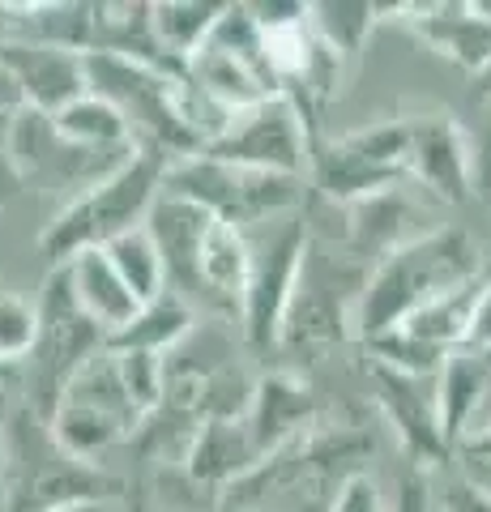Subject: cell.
I'll return each mask as SVG.
<instances>
[{
    "label": "cell",
    "instance_id": "obj_31",
    "mask_svg": "<svg viewBox=\"0 0 491 512\" xmlns=\"http://www.w3.org/2000/svg\"><path fill=\"white\" fill-rule=\"evenodd\" d=\"M466 350H491V274L483 278L479 299H474V316H470Z\"/></svg>",
    "mask_w": 491,
    "mask_h": 512
},
{
    "label": "cell",
    "instance_id": "obj_36",
    "mask_svg": "<svg viewBox=\"0 0 491 512\" xmlns=\"http://www.w3.org/2000/svg\"><path fill=\"white\" fill-rule=\"evenodd\" d=\"M56 512H116L112 500H86V504H69V508H56Z\"/></svg>",
    "mask_w": 491,
    "mask_h": 512
},
{
    "label": "cell",
    "instance_id": "obj_27",
    "mask_svg": "<svg viewBox=\"0 0 491 512\" xmlns=\"http://www.w3.org/2000/svg\"><path fill=\"white\" fill-rule=\"evenodd\" d=\"M445 470L462 478L470 491H479L483 500H491V423L449 448Z\"/></svg>",
    "mask_w": 491,
    "mask_h": 512
},
{
    "label": "cell",
    "instance_id": "obj_24",
    "mask_svg": "<svg viewBox=\"0 0 491 512\" xmlns=\"http://www.w3.org/2000/svg\"><path fill=\"white\" fill-rule=\"evenodd\" d=\"M103 256L112 261V269L120 274V282L133 291L137 303H150L154 295L167 291V278H163V256H158L154 239L146 235V227H133L124 231L120 239L103 248Z\"/></svg>",
    "mask_w": 491,
    "mask_h": 512
},
{
    "label": "cell",
    "instance_id": "obj_19",
    "mask_svg": "<svg viewBox=\"0 0 491 512\" xmlns=\"http://www.w3.org/2000/svg\"><path fill=\"white\" fill-rule=\"evenodd\" d=\"M487 274H491V269H487ZM487 274H483V278H487ZM483 278H474V282L457 286V291H449V295H440V299H432V303H423V308H419V312H410L398 329L406 333V338H415L419 346H427L432 355H440V359H449L453 350H466V333H470L474 299H479Z\"/></svg>",
    "mask_w": 491,
    "mask_h": 512
},
{
    "label": "cell",
    "instance_id": "obj_3",
    "mask_svg": "<svg viewBox=\"0 0 491 512\" xmlns=\"http://www.w3.org/2000/svg\"><path fill=\"white\" fill-rule=\"evenodd\" d=\"M167 158L154 150H137L120 171H112L107 180H99L90 192H82L77 201L60 205L56 218L39 235L43 261L60 269L65 261L82 252H99L124 231H133L146 222L154 197L163 192Z\"/></svg>",
    "mask_w": 491,
    "mask_h": 512
},
{
    "label": "cell",
    "instance_id": "obj_20",
    "mask_svg": "<svg viewBox=\"0 0 491 512\" xmlns=\"http://www.w3.org/2000/svg\"><path fill=\"white\" fill-rule=\"evenodd\" d=\"M0 13H18L0 30L5 39L69 47L82 56L94 43V5H0Z\"/></svg>",
    "mask_w": 491,
    "mask_h": 512
},
{
    "label": "cell",
    "instance_id": "obj_6",
    "mask_svg": "<svg viewBox=\"0 0 491 512\" xmlns=\"http://www.w3.org/2000/svg\"><path fill=\"white\" fill-rule=\"evenodd\" d=\"M308 252V210L287 214L261 227H248V286L240 303V338L248 350H274L282 338V320H287L295 278Z\"/></svg>",
    "mask_w": 491,
    "mask_h": 512
},
{
    "label": "cell",
    "instance_id": "obj_25",
    "mask_svg": "<svg viewBox=\"0 0 491 512\" xmlns=\"http://www.w3.org/2000/svg\"><path fill=\"white\" fill-rule=\"evenodd\" d=\"M30 342H35V303L0 282V359L22 363Z\"/></svg>",
    "mask_w": 491,
    "mask_h": 512
},
{
    "label": "cell",
    "instance_id": "obj_33",
    "mask_svg": "<svg viewBox=\"0 0 491 512\" xmlns=\"http://www.w3.org/2000/svg\"><path fill=\"white\" fill-rule=\"evenodd\" d=\"M18 384H22L18 363L0 359V402H13V397H18Z\"/></svg>",
    "mask_w": 491,
    "mask_h": 512
},
{
    "label": "cell",
    "instance_id": "obj_32",
    "mask_svg": "<svg viewBox=\"0 0 491 512\" xmlns=\"http://www.w3.org/2000/svg\"><path fill=\"white\" fill-rule=\"evenodd\" d=\"M13 111H22V94H18V82H13L9 64L0 60V120H9Z\"/></svg>",
    "mask_w": 491,
    "mask_h": 512
},
{
    "label": "cell",
    "instance_id": "obj_2",
    "mask_svg": "<svg viewBox=\"0 0 491 512\" xmlns=\"http://www.w3.org/2000/svg\"><path fill=\"white\" fill-rule=\"evenodd\" d=\"M120 478L73 457L52 423L13 397L0 431V512H56L86 500H116Z\"/></svg>",
    "mask_w": 491,
    "mask_h": 512
},
{
    "label": "cell",
    "instance_id": "obj_29",
    "mask_svg": "<svg viewBox=\"0 0 491 512\" xmlns=\"http://www.w3.org/2000/svg\"><path fill=\"white\" fill-rule=\"evenodd\" d=\"M474 146V197H491V103H483V120L470 133Z\"/></svg>",
    "mask_w": 491,
    "mask_h": 512
},
{
    "label": "cell",
    "instance_id": "obj_16",
    "mask_svg": "<svg viewBox=\"0 0 491 512\" xmlns=\"http://www.w3.org/2000/svg\"><path fill=\"white\" fill-rule=\"evenodd\" d=\"M60 274H65L69 295L77 299V308H82V312L94 320V325L107 333V342H112L116 333L137 316V308H141L129 286L120 282V274L112 269V261L103 256V248H99V252L73 256V261L60 265Z\"/></svg>",
    "mask_w": 491,
    "mask_h": 512
},
{
    "label": "cell",
    "instance_id": "obj_28",
    "mask_svg": "<svg viewBox=\"0 0 491 512\" xmlns=\"http://www.w3.org/2000/svg\"><path fill=\"white\" fill-rule=\"evenodd\" d=\"M329 512H385V491H380V483L368 470H359L338 487Z\"/></svg>",
    "mask_w": 491,
    "mask_h": 512
},
{
    "label": "cell",
    "instance_id": "obj_4",
    "mask_svg": "<svg viewBox=\"0 0 491 512\" xmlns=\"http://www.w3.org/2000/svg\"><path fill=\"white\" fill-rule=\"evenodd\" d=\"M99 350H107V333L77 308L65 274L52 269L43 295L35 299V342H30L26 359L18 363V372H22L18 402H26L35 414H43V419H52L65 384L77 376V367L90 363Z\"/></svg>",
    "mask_w": 491,
    "mask_h": 512
},
{
    "label": "cell",
    "instance_id": "obj_37",
    "mask_svg": "<svg viewBox=\"0 0 491 512\" xmlns=\"http://www.w3.org/2000/svg\"><path fill=\"white\" fill-rule=\"evenodd\" d=\"M5 410H9V402H0V431H5Z\"/></svg>",
    "mask_w": 491,
    "mask_h": 512
},
{
    "label": "cell",
    "instance_id": "obj_34",
    "mask_svg": "<svg viewBox=\"0 0 491 512\" xmlns=\"http://www.w3.org/2000/svg\"><path fill=\"white\" fill-rule=\"evenodd\" d=\"M479 355H483V372H487V402H483L479 419H474V427L466 431V436H474V431H479V427H487V423H491V350H479ZM466 436H462V440H466Z\"/></svg>",
    "mask_w": 491,
    "mask_h": 512
},
{
    "label": "cell",
    "instance_id": "obj_30",
    "mask_svg": "<svg viewBox=\"0 0 491 512\" xmlns=\"http://www.w3.org/2000/svg\"><path fill=\"white\" fill-rule=\"evenodd\" d=\"M440 512H491V500H483L479 491H470L457 474L440 470Z\"/></svg>",
    "mask_w": 491,
    "mask_h": 512
},
{
    "label": "cell",
    "instance_id": "obj_17",
    "mask_svg": "<svg viewBox=\"0 0 491 512\" xmlns=\"http://www.w3.org/2000/svg\"><path fill=\"white\" fill-rule=\"evenodd\" d=\"M487 402V372L479 350H453L436 372V419L440 436L453 448L479 419V410Z\"/></svg>",
    "mask_w": 491,
    "mask_h": 512
},
{
    "label": "cell",
    "instance_id": "obj_23",
    "mask_svg": "<svg viewBox=\"0 0 491 512\" xmlns=\"http://www.w3.org/2000/svg\"><path fill=\"white\" fill-rule=\"evenodd\" d=\"M385 13H393V5L385 9L372 0H325V5H308V26L329 52L351 64Z\"/></svg>",
    "mask_w": 491,
    "mask_h": 512
},
{
    "label": "cell",
    "instance_id": "obj_18",
    "mask_svg": "<svg viewBox=\"0 0 491 512\" xmlns=\"http://www.w3.org/2000/svg\"><path fill=\"white\" fill-rule=\"evenodd\" d=\"M201 325V316L188 308L180 295H154L150 303H141L137 316L124 325L120 333L107 346L112 350H137V355H154V359H167L171 350H176L188 333Z\"/></svg>",
    "mask_w": 491,
    "mask_h": 512
},
{
    "label": "cell",
    "instance_id": "obj_15",
    "mask_svg": "<svg viewBox=\"0 0 491 512\" xmlns=\"http://www.w3.org/2000/svg\"><path fill=\"white\" fill-rule=\"evenodd\" d=\"M257 461H261V453H257V444H252L244 419H205L184 448L180 470L193 487H205L218 495L231 483H240Z\"/></svg>",
    "mask_w": 491,
    "mask_h": 512
},
{
    "label": "cell",
    "instance_id": "obj_1",
    "mask_svg": "<svg viewBox=\"0 0 491 512\" xmlns=\"http://www.w3.org/2000/svg\"><path fill=\"white\" fill-rule=\"evenodd\" d=\"M487 248L474 239L466 227H432L415 239H406L402 248L380 256L376 269L368 274L351 316V333L368 346L380 333L398 329L410 312H419L423 303L457 291L474 278L487 274Z\"/></svg>",
    "mask_w": 491,
    "mask_h": 512
},
{
    "label": "cell",
    "instance_id": "obj_7",
    "mask_svg": "<svg viewBox=\"0 0 491 512\" xmlns=\"http://www.w3.org/2000/svg\"><path fill=\"white\" fill-rule=\"evenodd\" d=\"M308 188H316L325 201H334L338 210L380 197V192L406 188V116L316 141Z\"/></svg>",
    "mask_w": 491,
    "mask_h": 512
},
{
    "label": "cell",
    "instance_id": "obj_22",
    "mask_svg": "<svg viewBox=\"0 0 491 512\" xmlns=\"http://www.w3.org/2000/svg\"><path fill=\"white\" fill-rule=\"evenodd\" d=\"M56 133L73 141V146H86V150H112V154H124V150H137V141L129 133V124H124V116L103 103L99 94H82V99H73L69 107H60L56 116Z\"/></svg>",
    "mask_w": 491,
    "mask_h": 512
},
{
    "label": "cell",
    "instance_id": "obj_26",
    "mask_svg": "<svg viewBox=\"0 0 491 512\" xmlns=\"http://www.w3.org/2000/svg\"><path fill=\"white\" fill-rule=\"evenodd\" d=\"M440 470L406 457V466L398 470V487L385 495V512H440Z\"/></svg>",
    "mask_w": 491,
    "mask_h": 512
},
{
    "label": "cell",
    "instance_id": "obj_21",
    "mask_svg": "<svg viewBox=\"0 0 491 512\" xmlns=\"http://www.w3.org/2000/svg\"><path fill=\"white\" fill-rule=\"evenodd\" d=\"M218 13H223V5H214V0H158V5H150V30L158 52L176 69H184L188 56L210 39Z\"/></svg>",
    "mask_w": 491,
    "mask_h": 512
},
{
    "label": "cell",
    "instance_id": "obj_35",
    "mask_svg": "<svg viewBox=\"0 0 491 512\" xmlns=\"http://www.w3.org/2000/svg\"><path fill=\"white\" fill-rule=\"evenodd\" d=\"M470 82H474V99H479V103H491V64H487L479 77H470Z\"/></svg>",
    "mask_w": 491,
    "mask_h": 512
},
{
    "label": "cell",
    "instance_id": "obj_8",
    "mask_svg": "<svg viewBox=\"0 0 491 512\" xmlns=\"http://www.w3.org/2000/svg\"><path fill=\"white\" fill-rule=\"evenodd\" d=\"M184 77L197 90L210 94V99H218L227 111L257 107L282 94L265 56V35L248 5H223L210 39L188 56Z\"/></svg>",
    "mask_w": 491,
    "mask_h": 512
},
{
    "label": "cell",
    "instance_id": "obj_9",
    "mask_svg": "<svg viewBox=\"0 0 491 512\" xmlns=\"http://www.w3.org/2000/svg\"><path fill=\"white\" fill-rule=\"evenodd\" d=\"M312 146H316V137H312V124L304 120V111H299L287 94H274V99H265L257 107L235 111L227 133L205 154L235 163V167L308 180Z\"/></svg>",
    "mask_w": 491,
    "mask_h": 512
},
{
    "label": "cell",
    "instance_id": "obj_12",
    "mask_svg": "<svg viewBox=\"0 0 491 512\" xmlns=\"http://www.w3.org/2000/svg\"><path fill=\"white\" fill-rule=\"evenodd\" d=\"M214 214L201 210L197 201L180 197V192L163 188L146 214V235L154 239L158 256H163V278H167V291L180 295L188 308L197 312V256H201V239L210 231Z\"/></svg>",
    "mask_w": 491,
    "mask_h": 512
},
{
    "label": "cell",
    "instance_id": "obj_13",
    "mask_svg": "<svg viewBox=\"0 0 491 512\" xmlns=\"http://www.w3.org/2000/svg\"><path fill=\"white\" fill-rule=\"evenodd\" d=\"M0 60L9 64L26 111L56 116L60 107H69L73 99H82L86 94V56L82 52L0 35Z\"/></svg>",
    "mask_w": 491,
    "mask_h": 512
},
{
    "label": "cell",
    "instance_id": "obj_11",
    "mask_svg": "<svg viewBox=\"0 0 491 512\" xmlns=\"http://www.w3.org/2000/svg\"><path fill=\"white\" fill-rule=\"evenodd\" d=\"M427 52L479 77L491 64V13L479 0H432V5H393Z\"/></svg>",
    "mask_w": 491,
    "mask_h": 512
},
{
    "label": "cell",
    "instance_id": "obj_5",
    "mask_svg": "<svg viewBox=\"0 0 491 512\" xmlns=\"http://www.w3.org/2000/svg\"><path fill=\"white\" fill-rule=\"evenodd\" d=\"M163 188L197 201L201 210H210L214 218H223L240 231L261 227V222H274V218H287V214H304L308 197H312L308 180L235 167V163H223V158H210V154H193V158L167 163Z\"/></svg>",
    "mask_w": 491,
    "mask_h": 512
},
{
    "label": "cell",
    "instance_id": "obj_14",
    "mask_svg": "<svg viewBox=\"0 0 491 512\" xmlns=\"http://www.w3.org/2000/svg\"><path fill=\"white\" fill-rule=\"evenodd\" d=\"M252 444H257L261 461L269 453H278L282 444H291L299 436H308L316 427V397L312 389L299 376L291 372H274V376H261L257 389H252V402L240 414Z\"/></svg>",
    "mask_w": 491,
    "mask_h": 512
},
{
    "label": "cell",
    "instance_id": "obj_10",
    "mask_svg": "<svg viewBox=\"0 0 491 512\" xmlns=\"http://www.w3.org/2000/svg\"><path fill=\"white\" fill-rule=\"evenodd\" d=\"M406 184L436 205H466L474 197V146L470 128L449 111L406 116Z\"/></svg>",
    "mask_w": 491,
    "mask_h": 512
}]
</instances>
